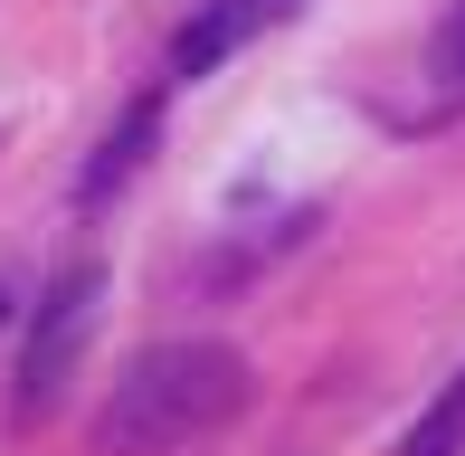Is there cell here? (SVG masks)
Returning <instances> with one entry per match:
<instances>
[{
	"label": "cell",
	"instance_id": "obj_1",
	"mask_svg": "<svg viewBox=\"0 0 465 456\" xmlns=\"http://www.w3.org/2000/svg\"><path fill=\"white\" fill-rule=\"evenodd\" d=\"M238 409H247V352L238 342H209V333L143 342L95 409V456H172L190 438H209V428H228Z\"/></svg>",
	"mask_w": 465,
	"mask_h": 456
},
{
	"label": "cell",
	"instance_id": "obj_2",
	"mask_svg": "<svg viewBox=\"0 0 465 456\" xmlns=\"http://www.w3.org/2000/svg\"><path fill=\"white\" fill-rule=\"evenodd\" d=\"M95 314H104V266H95V257L57 266L48 295L29 304V342H19V390H10V419H19V428L48 419V409L67 400L76 362H86V342H95Z\"/></svg>",
	"mask_w": 465,
	"mask_h": 456
},
{
	"label": "cell",
	"instance_id": "obj_3",
	"mask_svg": "<svg viewBox=\"0 0 465 456\" xmlns=\"http://www.w3.org/2000/svg\"><path fill=\"white\" fill-rule=\"evenodd\" d=\"M294 10H304V0H200V10L181 19V38H172V86L219 76L247 38H266V29H276V19H294Z\"/></svg>",
	"mask_w": 465,
	"mask_h": 456
},
{
	"label": "cell",
	"instance_id": "obj_4",
	"mask_svg": "<svg viewBox=\"0 0 465 456\" xmlns=\"http://www.w3.org/2000/svg\"><path fill=\"white\" fill-rule=\"evenodd\" d=\"M153 143H162V86H153V95H134V105H124V124L95 143V162L76 172V200H86V210H95V200H114L124 181L153 162Z\"/></svg>",
	"mask_w": 465,
	"mask_h": 456
},
{
	"label": "cell",
	"instance_id": "obj_5",
	"mask_svg": "<svg viewBox=\"0 0 465 456\" xmlns=\"http://www.w3.org/2000/svg\"><path fill=\"white\" fill-rule=\"evenodd\" d=\"M409 456H465V371L437 390V409L409 428Z\"/></svg>",
	"mask_w": 465,
	"mask_h": 456
},
{
	"label": "cell",
	"instance_id": "obj_6",
	"mask_svg": "<svg viewBox=\"0 0 465 456\" xmlns=\"http://www.w3.org/2000/svg\"><path fill=\"white\" fill-rule=\"evenodd\" d=\"M428 76L437 95H465V0H447V19L428 29Z\"/></svg>",
	"mask_w": 465,
	"mask_h": 456
},
{
	"label": "cell",
	"instance_id": "obj_7",
	"mask_svg": "<svg viewBox=\"0 0 465 456\" xmlns=\"http://www.w3.org/2000/svg\"><path fill=\"white\" fill-rule=\"evenodd\" d=\"M0 323H10V295H0Z\"/></svg>",
	"mask_w": 465,
	"mask_h": 456
}]
</instances>
